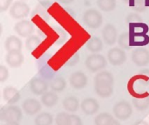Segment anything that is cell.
I'll use <instances>...</instances> for the list:
<instances>
[{
	"label": "cell",
	"instance_id": "836d02e7",
	"mask_svg": "<svg viewBox=\"0 0 149 125\" xmlns=\"http://www.w3.org/2000/svg\"><path fill=\"white\" fill-rule=\"evenodd\" d=\"M12 5V0H0V10L5 11Z\"/></svg>",
	"mask_w": 149,
	"mask_h": 125
},
{
	"label": "cell",
	"instance_id": "d6a6232c",
	"mask_svg": "<svg viewBox=\"0 0 149 125\" xmlns=\"http://www.w3.org/2000/svg\"><path fill=\"white\" fill-rule=\"evenodd\" d=\"M8 78H9L8 69L5 66L1 65L0 66V81H1V83H4Z\"/></svg>",
	"mask_w": 149,
	"mask_h": 125
},
{
	"label": "cell",
	"instance_id": "4316f807",
	"mask_svg": "<svg viewBox=\"0 0 149 125\" xmlns=\"http://www.w3.org/2000/svg\"><path fill=\"white\" fill-rule=\"evenodd\" d=\"M97 5L102 11L109 12L116 8V0H97Z\"/></svg>",
	"mask_w": 149,
	"mask_h": 125
},
{
	"label": "cell",
	"instance_id": "603a6c76",
	"mask_svg": "<svg viewBox=\"0 0 149 125\" xmlns=\"http://www.w3.org/2000/svg\"><path fill=\"white\" fill-rule=\"evenodd\" d=\"M53 117L48 112L39 113L34 119L35 125H52Z\"/></svg>",
	"mask_w": 149,
	"mask_h": 125
},
{
	"label": "cell",
	"instance_id": "7c38bea8",
	"mask_svg": "<svg viewBox=\"0 0 149 125\" xmlns=\"http://www.w3.org/2000/svg\"><path fill=\"white\" fill-rule=\"evenodd\" d=\"M31 91L36 96H42L47 92L48 84L40 77H32L29 83Z\"/></svg>",
	"mask_w": 149,
	"mask_h": 125
},
{
	"label": "cell",
	"instance_id": "ab89813d",
	"mask_svg": "<svg viewBox=\"0 0 149 125\" xmlns=\"http://www.w3.org/2000/svg\"><path fill=\"white\" fill-rule=\"evenodd\" d=\"M124 3H127V4H129L130 5V3H131V2H132V0H122Z\"/></svg>",
	"mask_w": 149,
	"mask_h": 125
},
{
	"label": "cell",
	"instance_id": "5bb4252c",
	"mask_svg": "<svg viewBox=\"0 0 149 125\" xmlns=\"http://www.w3.org/2000/svg\"><path fill=\"white\" fill-rule=\"evenodd\" d=\"M80 108L84 114L87 116H93L99 111L100 104L96 99L92 97H87L81 102Z\"/></svg>",
	"mask_w": 149,
	"mask_h": 125
},
{
	"label": "cell",
	"instance_id": "30bf717a",
	"mask_svg": "<svg viewBox=\"0 0 149 125\" xmlns=\"http://www.w3.org/2000/svg\"><path fill=\"white\" fill-rule=\"evenodd\" d=\"M102 38L107 45H113L117 42L118 31L116 27L112 23H107L102 29Z\"/></svg>",
	"mask_w": 149,
	"mask_h": 125
},
{
	"label": "cell",
	"instance_id": "484cf974",
	"mask_svg": "<svg viewBox=\"0 0 149 125\" xmlns=\"http://www.w3.org/2000/svg\"><path fill=\"white\" fill-rule=\"evenodd\" d=\"M41 42V39L38 36L31 35L25 40V49L28 51H33L40 45Z\"/></svg>",
	"mask_w": 149,
	"mask_h": 125
},
{
	"label": "cell",
	"instance_id": "d4e9b609",
	"mask_svg": "<svg viewBox=\"0 0 149 125\" xmlns=\"http://www.w3.org/2000/svg\"><path fill=\"white\" fill-rule=\"evenodd\" d=\"M118 44L120 45V48H121L124 50H130L132 48V43L130 38V34L128 32H123L120 35Z\"/></svg>",
	"mask_w": 149,
	"mask_h": 125
},
{
	"label": "cell",
	"instance_id": "d6986e66",
	"mask_svg": "<svg viewBox=\"0 0 149 125\" xmlns=\"http://www.w3.org/2000/svg\"><path fill=\"white\" fill-rule=\"evenodd\" d=\"M148 26L144 23H137L129 24L130 36H145V35H148Z\"/></svg>",
	"mask_w": 149,
	"mask_h": 125
},
{
	"label": "cell",
	"instance_id": "7402d4cb",
	"mask_svg": "<svg viewBox=\"0 0 149 125\" xmlns=\"http://www.w3.org/2000/svg\"><path fill=\"white\" fill-rule=\"evenodd\" d=\"M65 87H66V81L62 77H56L50 83L51 90L56 93L62 92L65 89Z\"/></svg>",
	"mask_w": 149,
	"mask_h": 125
},
{
	"label": "cell",
	"instance_id": "8992f818",
	"mask_svg": "<svg viewBox=\"0 0 149 125\" xmlns=\"http://www.w3.org/2000/svg\"><path fill=\"white\" fill-rule=\"evenodd\" d=\"M31 8L24 1H15L10 8V15L15 19H22L30 14Z\"/></svg>",
	"mask_w": 149,
	"mask_h": 125
},
{
	"label": "cell",
	"instance_id": "4dcf8cb0",
	"mask_svg": "<svg viewBox=\"0 0 149 125\" xmlns=\"http://www.w3.org/2000/svg\"><path fill=\"white\" fill-rule=\"evenodd\" d=\"M127 21L128 23H142V18L139 14L136 13H130L127 17Z\"/></svg>",
	"mask_w": 149,
	"mask_h": 125
},
{
	"label": "cell",
	"instance_id": "277c9868",
	"mask_svg": "<svg viewBox=\"0 0 149 125\" xmlns=\"http://www.w3.org/2000/svg\"><path fill=\"white\" fill-rule=\"evenodd\" d=\"M84 24L89 29L96 30L100 28L103 23L102 14L96 9H88L86 10L82 17Z\"/></svg>",
	"mask_w": 149,
	"mask_h": 125
},
{
	"label": "cell",
	"instance_id": "60d3db41",
	"mask_svg": "<svg viewBox=\"0 0 149 125\" xmlns=\"http://www.w3.org/2000/svg\"><path fill=\"white\" fill-rule=\"evenodd\" d=\"M18 1H24V0H18Z\"/></svg>",
	"mask_w": 149,
	"mask_h": 125
},
{
	"label": "cell",
	"instance_id": "7a4b0ae2",
	"mask_svg": "<svg viewBox=\"0 0 149 125\" xmlns=\"http://www.w3.org/2000/svg\"><path fill=\"white\" fill-rule=\"evenodd\" d=\"M23 118L21 109L14 104H8L2 107L0 119L5 123H19Z\"/></svg>",
	"mask_w": 149,
	"mask_h": 125
},
{
	"label": "cell",
	"instance_id": "9a60e30c",
	"mask_svg": "<svg viewBox=\"0 0 149 125\" xmlns=\"http://www.w3.org/2000/svg\"><path fill=\"white\" fill-rule=\"evenodd\" d=\"M5 62L6 64L11 67V68H18L20 67L24 61V55L21 51H10V52H7V54L5 55Z\"/></svg>",
	"mask_w": 149,
	"mask_h": 125
},
{
	"label": "cell",
	"instance_id": "83f0119b",
	"mask_svg": "<svg viewBox=\"0 0 149 125\" xmlns=\"http://www.w3.org/2000/svg\"><path fill=\"white\" fill-rule=\"evenodd\" d=\"M113 117L107 112L100 113L94 118V124L95 125H109V124L113 120Z\"/></svg>",
	"mask_w": 149,
	"mask_h": 125
},
{
	"label": "cell",
	"instance_id": "ffe728a7",
	"mask_svg": "<svg viewBox=\"0 0 149 125\" xmlns=\"http://www.w3.org/2000/svg\"><path fill=\"white\" fill-rule=\"evenodd\" d=\"M58 101V97L54 91H47L41 96V103L44 106L47 108H52L57 104Z\"/></svg>",
	"mask_w": 149,
	"mask_h": 125
},
{
	"label": "cell",
	"instance_id": "5b68a950",
	"mask_svg": "<svg viewBox=\"0 0 149 125\" xmlns=\"http://www.w3.org/2000/svg\"><path fill=\"white\" fill-rule=\"evenodd\" d=\"M115 117L119 121H126L130 118L133 114V107L127 101L118 102L113 109Z\"/></svg>",
	"mask_w": 149,
	"mask_h": 125
},
{
	"label": "cell",
	"instance_id": "2e32d148",
	"mask_svg": "<svg viewBox=\"0 0 149 125\" xmlns=\"http://www.w3.org/2000/svg\"><path fill=\"white\" fill-rule=\"evenodd\" d=\"M3 97L8 104H15L21 98V95L17 88L7 86L3 90Z\"/></svg>",
	"mask_w": 149,
	"mask_h": 125
},
{
	"label": "cell",
	"instance_id": "8fae6325",
	"mask_svg": "<svg viewBox=\"0 0 149 125\" xmlns=\"http://www.w3.org/2000/svg\"><path fill=\"white\" fill-rule=\"evenodd\" d=\"M70 85L75 90L84 89L88 83V78L86 75L82 71H75L69 77Z\"/></svg>",
	"mask_w": 149,
	"mask_h": 125
},
{
	"label": "cell",
	"instance_id": "d590c367",
	"mask_svg": "<svg viewBox=\"0 0 149 125\" xmlns=\"http://www.w3.org/2000/svg\"><path fill=\"white\" fill-rule=\"evenodd\" d=\"M58 1L63 4H69V3H72L74 0H58Z\"/></svg>",
	"mask_w": 149,
	"mask_h": 125
},
{
	"label": "cell",
	"instance_id": "e575fe53",
	"mask_svg": "<svg viewBox=\"0 0 149 125\" xmlns=\"http://www.w3.org/2000/svg\"><path fill=\"white\" fill-rule=\"evenodd\" d=\"M70 125H83L81 118L77 115H71V124Z\"/></svg>",
	"mask_w": 149,
	"mask_h": 125
},
{
	"label": "cell",
	"instance_id": "44dd1931",
	"mask_svg": "<svg viewBox=\"0 0 149 125\" xmlns=\"http://www.w3.org/2000/svg\"><path fill=\"white\" fill-rule=\"evenodd\" d=\"M86 49L92 53H99L103 49V42L98 37H91L86 43Z\"/></svg>",
	"mask_w": 149,
	"mask_h": 125
},
{
	"label": "cell",
	"instance_id": "ac0fdd59",
	"mask_svg": "<svg viewBox=\"0 0 149 125\" xmlns=\"http://www.w3.org/2000/svg\"><path fill=\"white\" fill-rule=\"evenodd\" d=\"M62 104L64 109L67 112H71V113L76 112L80 106L79 99L74 96H69L65 97V99L62 102Z\"/></svg>",
	"mask_w": 149,
	"mask_h": 125
},
{
	"label": "cell",
	"instance_id": "cb8c5ba5",
	"mask_svg": "<svg viewBox=\"0 0 149 125\" xmlns=\"http://www.w3.org/2000/svg\"><path fill=\"white\" fill-rule=\"evenodd\" d=\"M134 106L140 111H144L149 108V97H134L133 98Z\"/></svg>",
	"mask_w": 149,
	"mask_h": 125
},
{
	"label": "cell",
	"instance_id": "3957f363",
	"mask_svg": "<svg viewBox=\"0 0 149 125\" xmlns=\"http://www.w3.org/2000/svg\"><path fill=\"white\" fill-rule=\"evenodd\" d=\"M85 65L90 72L98 73L100 71H102V70L107 67V60L103 55L93 53L86 57Z\"/></svg>",
	"mask_w": 149,
	"mask_h": 125
},
{
	"label": "cell",
	"instance_id": "f1b7e54d",
	"mask_svg": "<svg viewBox=\"0 0 149 125\" xmlns=\"http://www.w3.org/2000/svg\"><path fill=\"white\" fill-rule=\"evenodd\" d=\"M56 125H70L71 115L68 112H59L55 118Z\"/></svg>",
	"mask_w": 149,
	"mask_h": 125
},
{
	"label": "cell",
	"instance_id": "9c48e42d",
	"mask_svg": "<svg viewBox=\"0 0 149 125\" xmlns=\"http://www.w3.org/2000/svg\"><path fill=\"white\" fill-rule=\"evenodd\" d=\"M34 30L35 28H34L33 23L26 19L20 20L17 22L16 24L14 25L15 32L21 37L28 38L29 37L32 35V33L34 32Z\"/></svg>",
	"mask_w": 149,
	"mask_h": 125
},
{
	"label": "cell",
	"instance_id": "52a82bcc",
	"mask_svg": "<svg viewBox=\"0 0 149 125\" xmlns=\"http://www.w3.org/2000/svg\"><path fill=\"white\" fill-rule=\"evenodd\" d=\"M107 60L113 66L122 65L127 61L126 51L119 47L112 48L107 52Z\"/></svg>",
	"mask_w": 149,
	"mask_h": 125
},
{
	"label": "cell",
	"instance_id": "1f68e13d",
	"mask_svg": "<svg viewBox=\"0 0 149 125\" xmlns=\"http://www.w3.org/2000/svg\"><path fill=\"white\" fill-rule=\"evenodd\" d=\"M79 59H80V57H79V52H76L73 56H72L70 57V59L66 62V65L69 66V67H73L75 66L76 64H78V63L79 62Z\"/></svg>",
	"mask_w": 149,
	"mask_h": 125
},
{
	"label": "cell",
	"instance_id": "4fadbf2b",
	"mask_svg": "<svg viewBox=\"0 0 149 125\" xmlns=\"http://www.w3.org/2000/svg\"><path fill=\"white\" fill-rule=\"evenodd\" d=\"M42 103L35 98H27L22 104L23 111L28 116H34L38 114L42 109Z\"/></svg>",
	"mask_w": 149,
	"mask_h": 125
},
{
	"label": "cell",
	"instance_id": "8d00e7d4",
	"mask_svg": "<svg viewBox=\"0 0 149 125\" xmlns=\"http://www.w3.org/2000/svg\"><path fill=\"white\" fill-rule=\"evenodd\" d=\"M109 125H121V124H120V123L119 122V120H118V119H115V118H114V119H113V120L109 124Z\"/></svg>",
	"mask_w": 149,
	"mask_h": 125
},
{
	"label": "cell",
	"instance_id": "e0dca14e",
	"mask_svg": "<svg viewBox=\"0 0 149 125\" xmlns=\"http://www.w3.org/2000/svg\"><path fill=\"white\" fill-rule=\"evenodd\" d=\"M23 47L22 40L14 35L9 36L4 41V49L7 52L10 51H21Z\"/></svg>",
	"mask_w": 149,
	"mask_h": 125
},
{
	"label": "cell",
	"instance_id": "ba28073f",
	"mask_svg": "<svg viewBox=\"0 0 149 125\" xmlns=\"http://www.w3.org/2000/svg\"><path fill=\"white\" fill-rule=\"evenodd\" d=\"M131 59L139 67L147 66L149 64V50L145 48L138 47L133 50Z\"/></svg>",
	"mask_w": 149,
	"mask_h": 125
},
{
	"label": "cell",
	"instance_id": "f546056e",
	"mask_svg": "<svg viewBox=\"0 0 149 125\" xmlns=\"http://www.w3.org/2000/svg\"><path fill=\"white\" fill-rule=\"evenodd\" d=\"M130 6L136 11H143L146 8V0H132Z\"/></svg>",
	"mask_w": 149,
	"mask_h": 125
},
{
	"label": "cell",
	"instance_id": "f35d334b",
	"mask_svg": "<svg viewBox=\"0 0 149 125\" xmlns=\"http://www.w3.org/2000/svg\"><path fill=\"white\" fill-rule=\"evenodd\" d=\"M4 125H19L18 123H5Z\"/></svg>",
	"mask_w": 149,
	"mask_h": 125
},
{
	"label": "cell",
	"instance_id": "74e56055",
	"mask_svg": "<svg viewBox=\"0 0 149 125\" xmlns=\"http://www.w3.org/2000/svg\"><path fill=\"white\" fill-rule=\"evenodd\" d=\"M135 125H149V124L147 122V121H144V120H141L138 123H136Z\"/></svg>",
	"mask_w": 149,
	"mask_h": 125
},
{
	"label": "cell",
	"instance_id": "6da1fadb",
	"mask_svg": "<svg viewBox=\"0 0 149 125\" xmlns=\"http://www.w3.org/2000/svg\"><path fill=\"white\" fill-rule=\"evenodd\" d=\"M114 77L113 75L107 71L102 70L94 77V90L101 98H107L113 93Z\"/></svg>",
	"mask_w": 149,
	"mask_h": 125
}]
</instances>
